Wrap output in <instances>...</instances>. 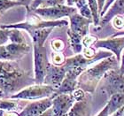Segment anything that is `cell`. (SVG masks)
I'll return each mask as SVG.
<instances>
[{"mask_svg": "<svg viewBox=\"0 0 124 116\" xmlns=\"http://www.w3.org/2000/svg\"><path fill=\"white\" fill-rule=\"evenodd\" d=\"M8 36L13 44H23L24 43V36L19 30H12L8 31Z\"/></svg>", "mask_w": 124, "mask_h": 116, "instance_id": "cell-17", "label": "cell"}, {"mask_svg": "<svg viewBox=\"0 0 124 116\" xmlns=\"http://www.w3.org/2000/svg\"><path fill=\"white\" fill-rule=\"evenodd\" d=\"M74 97L68 95L59 96L53 101V113L54 116H64L73 104Z\"/></svg>", "mask_w": 124, "mask_h": 116, "instance_id": "cell-9", "label": "cell"}, {"mask_svg": "<svg viewBox=\"0 0 124 116\" xmlns=\"http://www.w3.org/2000/svg\"><path fill=\"white\" fill-rule=\"evenodd\" d=\"M35 73H36V80L37 83H43L45 78L48 68L46 51L43 45L35 44Z\"/></svg>", "mask_w": 124, "mask_h": 116, "instance_id": "cell-2", "label": "cell"}, {"mask_svg": "<svg viewBox=\"0 0 124 116\" xmlns=\"http://www.w3.org/2000/svg\"><path fill=\"white\" fill-rule=\"evenodd\" d=\"M67 116H86L85 105L83 103L76 104Z\"/></svg>", "mask_w": 124, "mask_h": 116, "instance_id": "cell-18", "label": "cell"}, {"mask_svg": "<svg viewBox=\"0 0 124 116\" xmlns=\"http://www.w3.org/2000/svg\"><path fill=\"white\" fill-rule=\"evenodd\" d=\"M53 91V89L52 86H45V85H36L31 86L29 88H27L26 90H22L17 95L13 96V98H42L45 96L51 95Z\"/></svg>", "mask_w": 124, "mask_h": 116, "instance_id": "cell-4", "label": "cell"}, {"mask_svg": "<svg viewBox=\"0 0 124 116\" xmlns=\"http://www.w3.org/2000/svg\"><path fill=\"white\" fill-rule=\"evenodd\" d=\"M116 62L118 63V59L115 58H109L107 59H105L96 67L89 69L85 74L86 76L90 79H92L93 81L98 80L109 68H111L113 66L116 64Z\"/></svg>", "mask_w": 124, "mask_h": 116, "instance_id": "cell-5", "label": "cell"}, {"mask_svg": "<svg viewBox=\"0 0 124 116\" xmlns=\"http://www.w3.org/2000/svg\"><path fill=\"white\" fill-rule=\"evenodd\" d=\"M17 1H13V0H0V13H3L5 11L11 7H13L15 5H19Z\"/></svg>", "mask_w": 124, "mask_h": 116, "instance_id": "cell-19", "label": "cell"}, {"mask_svg": "<svg viewBox=\"0 0 124 116\" xmlns=\"http://www.w3.org/2000/svg\"><path fill=\"white\" fill-rule=\"evenodd\" d=\"M75 4H76L77 7L79 8V10H80L81 15L92 21L93 20L92 13H91V9H90V7H89L87 0H77Z\"/></svg>", "mask_w": 124, "mask_h": 116, "instance_id": "cell-14", "label": "cell"}, {"mask_svg": "<svg viewBox=\"0 0 124 116\" xmlns=\"http://www.w3.org/2000/svg\"><path fill=\"white\" fill-rule=\"evenodd\" d=\"M52 60L54 62V64L60 65L64 62V56L61 53H54L52 56Z\"/></svg>", "mask_w": 124, "mask_h": 116, "instance_id": "cell-23", "label": "cell"}, {"mask_svg": "<svg viewBox=\"0 0 124 116\" xmlns=\"http://www.w3.org/2000/svg\"><path fill=\"white\" fill-rule=\"evenodd\" d=\"M96 48H106L111 50L116 55V59L120 60L121 52L124 48V36L120 38H112L107 40H101L95 43Z\"/></svg>", "mask_w": 124, "mask_h": 116, "instance_id": "cell-8", "label": "cell"}, {"mask_svg": "<svg viewBox=\"0 0 124 116\" xmlns=\"http://www.w3.org/2000/svg\"><path fill=\"white\" fill-rule=\"evenodd\" d=\"M17 2H18L20 5H28L32 2V0H17Z\"/></svg>", "mask_w": 124, "mask_h": 116, "instance_id": "cell-32", "label": "cell"}, {"mask_svg": "<svg viewBox=\"0 0 124 116\" xmlns=\"http://www.w3.org/2000/svg\"><path fill=\"white\" fill-rule=\"evenodd\" d=\"M6 51L12 57H19L29 52V47L25 44H11L5 46Z\"/></svg>", "mask_w": 124, "mask_h": 116, "instance_id": "cell-13", "label": "cell"}, {"mask_svg": "<svg viewBox=\"0 0 124 116\" xmlns=\"http://www.w3.org/2000/svg\"><path fill=\"white\" fill-rule=\"evenodd\" d=\"M89 5V7L91 9V13H92L93 22L95 25H98L99 22V11H98V5L97 0H87Z\"/></svg>", "mask_w": 124, "mask_h": 116, "instance_id": "cell-16", "label": "cell"}, {"mask_svg": "<svg viewBox=\"0 0 124 116\" xmlns=\"http://www.w3.org/2000/svg\"><path fill=\"white\" fill-rule=\"evenodd\" d=\"M83 56L87 59H91L94 56V50L91 49V47H86V49L84 50V53Z\"/></svg>", "mask_w": 124, "mask_h": 116, "instance_id": "cell-28", "label": "cell"}, {"mask_svg": "<svg viewBox=\"0 0 124 116\" xmlns=\"http://www.w3.org/2000/svg\"><path fill=\"white\" fill-rule=\"evenodd\" d=\"M52 106V101L49 99L30 104L22 113L21 116H40L48 107Z\"/></svg>", "mask_w": 124, "mask_h": 116, "instance_id": "cell-11", "label": "cell"}, {"mask_svg": "<svg viewBox=\"0 0 124 116\" xmlns=\"http://www.w3.org/2000/svg\"><path fill=\"white\" fill-rule=\"evenodd\" d=\"M15 105L13 103H10V102H1L0 103V108L5 109V110H12L14 108Z\"/></svg>", "mask_w": 124, "mask_h": 116, "instance_id": "cell-27", "label": "cell"}, {"mask_svg": "<svg viewBox=\"0 0 124 116\" xmlns=\"http://www.w3.org/2000/svg\"><path fill=\"white\" fill-rule=\"evenodd\" d=\"M109 91L115 93H124V75L110 72L106 76Z\"/></svg>", "mask_w": 124, "mask_h": 116, "instance_id": "cell-10", "label": "cell"}, {"mask_svg": "<svg viewBox=\"0 0 124 116\" xmlns=\"http://www.w3.org/2000/svg\"><path fill=\"white\" fill-rule=\"evenodd\" d=\"M23 74L9 62H0V88L13 91L17 87Z\"/></svg>", "mask_w": 124, "mask_h": 116, "instance_id": "cell-1", "label": "cell"}, {"mask_svg": "<svg viewBox=\"0 0 124 116\" xmlns=\"http://www.w3.org/2000/svg\"><path fill=\"white\" fill-rule=\"evenodd\" d=\"M9 36H8V31L0 30V46L4 44L7 41Z\"/></svg>", "mask_w": 124, "mask_h": 116, "instance_id": "cell-25", "label": "cell"}, {"mask_svg": "<svg viewBox=\"0 0 124 116\" xmlns=\"http://www.w3.org/2000/svg\"><path fill=\"white\" fill-rule=\"evenodd\" d=\"M3 95H4L3 91H2V90H0V98H1V97H3Z\"/></svg>", "mask_w": 124, "mask_h": 116, "instance_id": "cell-37", "label": "cell"}, {"mask_svg": "<svg viewBox=\"0 0 124 116\" xmlns=\"http://www.w3.org/2000/svg\"><path fill=\"white\" fill-rule=\"evenodd\" d=\"M97 1H98V11H99V13H101L102 11H103V8L105 6L106 0H97Z\"/></svg>", "mask_w": 124, "mask_h": 116, "instance_id": "cell-31", "label": "cell"}, {"mask_svg": "<svg viewBox=\"0 0 124 116\" xmlns=\"http://www.w3.org/2000/svg\"><path fill=\"white\" fill-rule=\"evenodd\" d=\"M65 0H44L42 3V8L46 7H52V6H57V5H64Z\"/></svg>", "mask_w": 124, "mask_h": 116, "instance_id": "cell-20", "label": "cell"}, {"mask_svg": "<svg viewBox=\"0 0 124 116\" xmlns=\"http://www.w3.org/2000/svg\"><path fill=\"white\" fill-rule=\"evenodd\" d=\"M122 13H124V0H115L113 6L108 11V13L103 17L102 24L108 22L110 20L113 19V17Z\"/></svg>", "mask_w": 124, "mask_h": 116, "instance_id": "cell-12", "label": "cell"}, {"mask_svg": "<svg viewBox=\"0 0 124 116\" xmlns=\"http://www.w3.org/2000/svg\"><path fill=\"white\" fill-rule=\"evenodd\" d=\"M121 74L124 75V53L122 56V67H121Z\"/></svg>", "mask_w": 124, "mask_h": 116, "instance_id": "cell-33", "label": "cell"}, {"mask_svg": "<svg viewBox=\"0 0 124 116\" xmlns=\"http://www.w3.org/2000/svg\"><path fill=\"white\" fill-rule=\"evenodd\" d=\"M44 1V0H33L32 5H31V9H37V7L39 5H41Z\"/></svg>", "mask_w": 124, "mask_h": 116, "instance_id": "cell-30", "label": "cell"}, {"mask_svg": "<svg viewBox=\"0 0 124 116\" xmlns=\"http://www.w3.org/2000/svg\"><path fill=\"white\" fill-rule=\"evenodd\" d=\"M35 13L47 20H56L64 16H71L75 13V9L64 5L52 6V7L38 8L36 9Z\"/></svg>", "mask_w": 124, "mask_h": 116, "instance_id": "cell-3", "label": "cell"}, {"mask_svg": "<svg viewBox=\"0 0 124 116\" xmlns=\"http://www.w3.org/2000/svg\"><path fill=\"white\" fill-rule=\"evenodd\" d=\"M40 116H52V111H48L47 113H44V114H42Z\"/></svg>", "mask_w": 124, "mask_h": 116, "instance_id": "cell-34", "label": "cell"}, {"mask_svg": "<svg viewBox=\"0 0 124 116\" xmlns=\"http://www.w3.org/2000/svg\"><path fill=\"white\" fill-rule=\"evenodd\" d=\"M67 74V69L65 67H58L54 66H48L46 75H45V83L52 84L53 86L60 85L64 80Z\"/></svg>", "mask_w": 124, "mask_h": 116, "instance_id": "cell-7", "label": "cell"}, {"mask_svg": "<svg viewBox=\"0 0 124 116\" xmlns=\"http://www.w3.org/2000/svg\"><path fill=\"white\" fill-rule=\"evenodd\" d=\"M70 21H71V30L74 33L77 34L81 37L86 36L88 33V29L91 20L83 17L80 14L74 13L73 15L70 16Z\"/></svg>", "mask_w": 124, "mask_h": 116, "instance_id": "cell-6", "label": "cell"}, {"mask_svg": "<svg viewBox=\"0 0 124 116\" xmlns=\"http://www.w3.org/2000/svg\"><path fill=\"white\" fill-rule=\"evenodd\" d=\"M94 43H96V38L91 36H85L84 39L83 40V44L86 47H90L91 44H93Z\"/></svg>", "mask_w": 124, "mask_h": 116, "instance_id": "cell-22", "label": "cell"}, {"mask_svg": "<svg viewBox=\"0 0 124 116\" xmlns=\"http://www.w3.org/2000/svg\"><path fill=\"white\" fill-rule=\"evenodd\" d=\"M114 26L118 29H122V27H124V19H122L120 16H116L113 21Z\"/></svg>", "mask_w": 124, "mask_h": 116, "instance_id": "cell-21", "label": "cell"}, {"mask_svg": "<svg viewBox=\"0 0 124 116\" xmlns=\"http://www.w3.org/2000/svg\"><path fill=\"white\" fill-rule=\"evenodd\" d=\"M5 116H17L16 114H6Z\"/></svg>", "mask_w": 124, "mask_h": 116, "instance_id": "cell-36", "label": "cell"}, {"mask_svg": "<svg viewBox=\"0 0 124 116\" xmlns=\"http://www.w3.org/2000/svg\"><path fill=\"white\" fill-rule=\"evenodd\" d=\"M76 1H77V0H67V4H68V5H74L75 3H76Z\"/></svg>", "mask_w": 124, "mask_h": 116, "instance_id": "cell-35", "label": "cell"}, {"mask_svg": "<svg viewBox=\"0 0 124 116\" xmlns=\"http://www.w3.org/2000/svg\"><path fill=\"white\" fill-rule=\"evenodd\" d=\"M114 1H115V0H106V4H105V6H104V8H103V11H102V13H100V15L102 18H103V15L105 14V13H106V11H107V9L109 8V6H110Z\"/></svg>", "mask_w": 124, "mask_h": 116, "instance_id": "cell-29", "label": "cell"}, {"mask_svg": "<svg viewBox=\"0 0 124 116\" xmlns=\"http://www.w3.org/2000/svg\"><path fill=\"white\" fill-rule=\"evenodd\" d=\"M13 59V57L8 53V52L6 51V48L0 46V59Z\"/></svg>", "mask_w": 124, "mask_h": 116, "instance_id": "cell-24", "label": "cell"}, {"mask_svg": "<svg viewBox=\"0 0 124 116\" xmlns=\"http://www.w3.org/2000/svg\"><path fill=\"white\" fill-rule=\"evenodd\" d=\"M68 35L71 41V45L73 47V50L75 52H80L82 51V40L79 35L74 33L72 31H68Z\"/></svg>", "mask_w": 124, "mask_h": 116, "instance_id": "cell-15", "label": "cell"}, {"mask_svg": "<svg viewBox=\"0 0 124 116\" xmlns=\"http://www.w3.org/2000/svg\"><path fill=\"white\" fill-rule=\"evenodd\" d=\"M52 48L56 51H60L61 49H63V46H64V44L61 40H55L52 43Z\"/></svg>", "mask_w": 124, "mask_h": 116, "instance_id": "cell-26", "label": "cell"}]
</instances>
